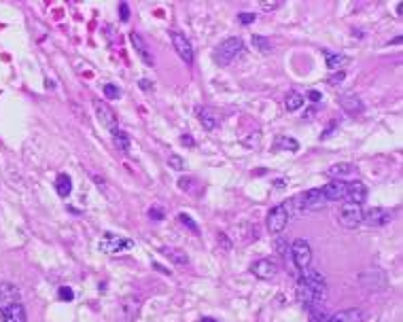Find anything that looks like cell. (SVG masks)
Wrapping results in <instances>:
<instances>
[{
    "mask_svg": "<svg viewBox=\"0 0 403 322\" xmlns=\"http://www.w3.org/2000/svg\"><path fill=\"white\" fill-rule=\"evenodd\" d=\"M113 142L121 153H127L130 151V134L123 130H113Z\"/></svg>",
    "mask_w": 403,
    "mask_h": 322,
    "instance_id": "cell-25",
    "label": "cell"
},
{
    "mask_svg": "<svg viewBox=\"0 0 403 322\" xmlns=\"http://www.w3.org/2000/svg\"><path fill=\"white\" fill-rule=\"evenodd\" d=\"M159 253H162L166 259H170L172 263H176V265H187L189 263V256L187 253H185L183 248H176V246H162L159 248Z\"/></svg>",
    "mask_w": 403,
    "mask_h": 322,
    "instance_id": "cell-18",
    "label": "cell"
},
{
    "mask_svg": "<svg viewBox=\"0 0 403 322\" xmlns=\"http://www.w3.org/2000/svg\"><path fill=\"white\" fill-rule=\"evenodd\" d=\"M363 320H365V314L356 310V307H350V310H340L331 314L325 322H363Z\"/></svg>",
    "mask_w": 403,
    "mask_h": 322,
    "instance_id": "cell-17",
    "label": "cell"
},
{
    "mask_svg": "<svg viewBox=\"0 0 403 322\" xmlns=\"http://www.w3.org/2000/svg\"><path fill=\"white\" fill-rule=\"evenodd\" d=\"M153 267H155L157 269V272H162V274H166V276H168L170 272H168V269H166V267H162V265H159V263H153Z\"/></svg>",
    "mask_w": 403,
    "mask_h": 322,
    "instance_id": "cell-42",
    "label": "cell"
},
{
    "mask_svg": "<svg viewBox=\"0 0 403 322\" xmlns=\"http://www.w3.org/2000/svg\"><path fill=\"white\" fill-rule=\"evenodd\" d=\"M274 184H276V189H284V180H283V178H278Z\"/></svg>",
    "mask_w": 403,
    "mask_h": 322,
    "instance_id": "cell-44",
    "label": "cell"
},
{
    "mask_svg": "<svg viewBox=\"0 0 403 322\" xmlns=\"http://www.w3.org/2000/svg\"><path fill=\"white\" fill-rule=\"evenodd\" d=\"M295 295H297V301H299V303H302L304 307H308V310H312V307H316V305H321V303H323V299H325V295L316 293L314 288H310L302 278L297 280Z\"/></svg>",
    "mask_w": 403,
    "mask_h": 322,
    "instance_id": "cell-5",
    "label": "cell"
},
{
    "mask_svg": "<svg viewBox=\"0 0 403 322\" xmlns=\"http://www.w3.org/2000/svg\"><path fill=\"white\" fill-rule=\"evenodd\" d=\"M57 297H60L62 301H72L74 299V291H72V288H68V286H60Z\"/></svg>",
    "mask_w": 403,
    "mask_h": 322,
    "instance_id": "cell-33",
    "label": "cell"
},
{
    "mask_svg": "<svg viewBox=\"0 0 403 322\" xmlns=\"http://www.w3.org/2000/svg\"><path fill=\"white\" fill-rule=\"evenodd\" d=\"M197 119H200L204 130H214V127L219 125V115H216L213 108H206V106L197 108Z\"/></svg>",
    "mask_w": 403,
    "mask_h": 322,
    "instance_id": "cell-19",
    "label": "cell"
},
{
    "mask_svg": "<svg viewBox=\"0 0 403 322\" xmlns=\"http://www.w3.org/2000/svg\"><path fill=\"white\" fill-rule=\"evenodd\" d=\"M304 102H306V98L302 93L289 92V95H286V100H284V106H286V111H297V108L304 106Z\"/></svg>",
    "mask_w": 403,
    "mask_h": 322,
    "instance_id": "cell-27",
    "label": "cell"
},
{
    "mask_svg": "<svg viewBox=\"0 0 403 322\" xmlns=\"http://www.w3.org/2000/svg\"><path fill=\"white\" fill-rule=\"evenodd\" d=\"M346 189H348L346 180H331V183L323 186V195L327 202H340V199L346 197Z\"/></svg>",
    "mask_w": 403,
    "mask_h": 322,
    "instance_id": "cell-13",
    "label": "cell"
},
{
    "mask_svg": "<svg viewBox=\"0 0 403 322\" xmlns=\"http://www.w3.org/2000/svg\"><path fill=\"white\" fill-rule=\"evenodd\" d=\"M361 282L369 288V291H384L388 284L384 272H380V269H369V272H365L361 276Z\"/></svg>",
    "mask_w": 403,
    "mask_h": 322,
    "instance_id": "cell-12",
    "label": "cell"
},
{
    "mask_svg": "<svg viewBox=\"0 0 403 322\" xmlns=\"http://www.w3.org/2000/svg\"><path fill=\"white\" fill-rule=\"evenodd\" d=\"M251 272L255 274V278H259V280H274L278 274V263L272 259H261L251 267Z\"/></svg>",
    "mask_w": 403,
    "mask_h": 322,
    "instance_id": "cell-10",
    "label": "cell"
},
{
    "mask_svg": "<svg viewBox=\"0 0 403 322\" xmlns=\"http://www.w3.org/2000/svg\"><path fill=\"white\" fill-rule=\"evenodd\" d=\"M119 13H121V22H127V19H130V6L125 2L119 4Z\"/></svg>",
    "mask_w": 403,
    "mask_h": 322,
    "instance_id": "cell-36",
    "label": "cell"
},
{
    "mask_svg": "<svg viewBox=\"0 0 403 322\" xmlns=\"http://www.w3.org/2000/svg\"><path fill=\"white\" fill-rule=\"evenodd\" d=\"M308 95H310V100H312V102H321V100H323V95L318 93V92H310Z\"/></svg>",
    "mask_w": 403,
    "mask_h": 322,
    "instance_id": "cell-41",
    "label": "cell"
},
{
    "mask_svg": "<svg viewBox=\"0 0 403 322\" xmlns=\"http://www.w3.org/2000/svg\"><path fill=\"white\" fill-rule=\"evenodd\" d=\"M340 225L346 229H356L363 223V208L359 204H344L340 208Z\"/></svg>",
    "mask_w": 403,
    "mask_h": 322,
    "instance_id": "cell-4",
    "label": "cell"
},
{
    "mask_svg": "<svg viewBox=\"0 0 403 322\" xmlns=\"http://www.w3.org/2000/svg\"><path fill=\"white\" fill-rule=\"evenodd\" d=\"M274 149L295 153V151L299 149V142H297V140H293V138H289V136H278L276 142H274Z\"/></svg>",
    "mask_w": 403,
    "mask_h": 322,
    "instance_id": "cell-26",
    "label": "cell"
},
{
    "mask_svg": "<svg viewBox=\"0 0 403 322\" xmlns=\"http://www.w3.org/2000/svg\"><path fill=\"white\" fill-rule=\"evenodd\" d=\"M242 47H244V43H242L240 36H229L225 38L219 47L214 49V62L221 64V66H227V64H232L236 57L240 55Z\"/></svg>",
    "mask_w": 403,
    "mask_h": 322,
    "instance_id": "cell-1",
    "label": "cell"
},
{
    "mask_svg": "<svg viewBox=\"0 0 403 322\" xmlns=\"http://www.w3.org/2000/svg\"><path fill=\"white\" fill-rule=\"evenodd\" d=\"M302 280H304L310 288H314L316 293L327 295V280H325V276H323L321 272H318V269L306 267L304 272H302Z\"/></svg>",
    "mask_w": 403,
    "mask_h": 322,
    "instance_id": "cell-9",
    "label": "cell"
},
{
    "mask_svg": "<svg viewBox=\"0 0 403 322\" xmlns=\"http://www.w3.org/2000/svg\"><path fill=\"white\" fill-rule=\"evenodd\" d=\"M278 6H280V2H265V0L261 2V9L263 11H274V9H278Z\"/></svg>",
    "mask_w": 403,
    "mask_h": 322,
    "instance_id": "cell-40",
    "label": "cell"
},
{
    "mask_svg": "<svg viewBox=\"0 0 403 322\" xmlns=\"http://www.w3.org/2000/svg\"><path fill=\"white\" fill-rule=\"evenodd\" d=\"M104 95L108 100H119L121 98V89L117 85H113V83H108V85H104Z\"/></svg>",
    "mask_w": 403,
    "mask_h": 322,
    "instance_id": "cell-31",
    "label": "cell"
},
{
    "mask_svg": "<svg viewBox=\"0 0 403 322\" xmlns=\"http://www.w3.org/2000/svg\"><path fill=\"white\" fill-rule=\"evenodd\" d=\"M94 111H95V117L100 119V123L108 127V130H117V115L108 104H104L102 100H94Z\"/></svg>",
    "mask_w": 403,
    "mask_h": 322,
    "instance_id": "cell-7",
    "label": "cell"
},
{
    "mask_svg": "<svg viewBox=\"0 0 403 322\" xmlns=\"http://www.w3.org/2000/svg\"><path fill=\"white\" fill-rule=\"evenodd\" d=\"M323 55H325V60H327V68L329 70H340L342 66H346V62H348V57L346 55H342V53H333V51H323Z\"/></svg>",
    "mask_w": 403,
    "mask_h": 322,
    "instance_id": "cell-21",
    "label": "cell"
},
{
    "mask_svg": "<svg viewBox=\"0 0 403 322\" xmlns=\"http://www.w3.org/2000/svg\"><path fill=\"white\" fill-rule=\"evenodd\" d=\"M168 165L172 167V170H178V172L187 170V161H185L181 155H170L168 157Z\"/></svg>",
    "mask_w": 403,
    "mask_h": 322,
    "instance_id": "cell-30",
    "label": "cell"
},
{
    "mask_svg": "<svg viewBox=\"0 0 403 322\" xmlns=\"http://www.w3.org/2000/svg\"><path fill=\"white\" fill-rule=\"evenodd\" d=\"M170 38H172V45H174V51L178 53V57L185 62V64H193V47H191L189 38L183 34V32H170Z\"/></svg>",
    "mask_w": 403,
    "mask_h": 322,
    "instance_id": "cell-6",
    "label": "cell"
},
{
    "mask_svg": "<svg viewBox=\"0 0 403 322\" xmlns=\"http://www.w3.org/2000/svg\"><path fill=\"white\" fill-rule=\"evenodd\" d=\"M253 47L257 49L259 53H270V51H272V41L267 36L253 34Z\"/></svg>",
    "mask_w": 403,
    "mask_h": 322,
    "instance_id": "cell-28",
    "label": "cell"
},
{
    "mask_svg": "<svg viewBox=\"0 0 403 322\" xmlns=\"http://www.w3.org/2000/svg\"><path fill=\"white\" fill-rule=\"evenodd\" d=\"M178 186H181V191L197 193L195 186H200V183H197V178H193V176H181L178 178Z\"/></svg>",
    "mask_w": 403,
    "mask_h": 322,
    "instance_id": "cell-29",
    "label": "cell"
},
{
    "mask_svg": "<svg viewBox=\"0 0 403 322\" xmlns=\"http://www.w3.org/2000/svg\"><path fill=\"white\" fill-rule=\"evenodd\" d=\"M363 223H367L369 227H382V225L391 223V210L380 208V206L363 210Z\"/></svg>",
    "mask_w": 403,
    "mask_h": 322,
    "instance_id": "cell-8",
    "label": "cell"
},
{
    "mask_svg": "<svg viewBox=\"0 0 403 322\" xmlns=\"http://www.w3.org/2000/svg\"><path fill=\"white\" fill-rule=\"evenodd\" d=\"M397 43H401V36H397V38H393V41H391V43H388V45H397Z\"/></svg>",
    "mask_w": 403,
    "mask_h": 322,
    "instance_id": "cell-46",
    "label": "cell"
},
{
    "mask_svg": "<svg viewBox=\"0 0 403 322\" xmlns=\"http://www.w3.org/2000/svg\"><path fill=\"white\" fill-rule=\"evenodd\" d=\"M55 191L60 197H68L72 193V180H70L68 174H60L55 178Z\"/></svg>",
    "mask_w": 403,
    "mask_h": 322,
    "instance_id": "cell-24",
    "label": "cell"
},
{
    "mask_svg": "<svg viewBox=\"0 0 403 322\" xmlns=\"http://www.w3.org/2000/svg\"><path fill=\"white\" fill-rule=\"evenodd\" d=\"M0 322H6V320H4V312H2V310H0Z\"/></svg>",
    "mask_w": 403,
    "mask_h": 322,
    "instance_id": "cell-47",
    "label": "cell"
},
{
    "mask_svg": "<svg viewBox=\"0 0 403 322\" xmlns=\"http://www.w3.org/2000/svg\"><path fill=\"white\" fill-rule=\"evenodd\" d=\"M19 303V288L11 282H0V310Z\"/></svg>",
    "mask_w": 403,
    "mask_h": 322,
    "instance_id": "cell-14",
    "label": "cell"
},
{
    "mask_svg": "<svg viewBox=\"0 0 403 322\" xmlns=\"http://www.w3.org/2000/svg\"><path fill=\"white\" fill-rule=\"evenodd\" d=\"M353 172H355L353 163H335V165H331L327 170L331 180H344V176H348V174H353Z\"/></svg>",
    "mask_w": 403,
    "mask_h": 322,
    "instance_id": "cell-22",
    "label": "cell"
},
{
    "mask_svg": "<svg viewBox=\"0 0 403 322\" xmlns=\"http://www.w3.org/2000/svg\"><path fill=\"white\" fill-rule=\"evenodd\" d=\"M302 199H304V210H323L327 206V199L323 195V189H308L306 193H302Z\"/></svg>",
    "mask_w": 403,
    "mask_h": 322,
    "instance_id": "cell-11",
    "label": "cell"
},
{
    "mask_svg": "<svg viewBox=\"0 0 403 322\" xmlns=\"http://www.w3.org/2000/svg\"><path fill=\"white\" fill-rule=\"evenodd\" d=\"M130 43L134 45V49H136L138 57L146 64V66H153V64H155V60H153V55H151V51H149V45L144 43V38L140 36L138 32H130Z\"/></svg>",
    "mask_w": 403,
    "mask_h": 322,
    "instance_id": "cell-15",
    "label": "cell"
},
{
    "mask_svg": "<svg viewBox=\"0 0 403 322\" xmlns=\"http://www.w3.org/2000/svg\"><path fill=\"white\" fill-rule=\"evenodd\" d=\"M291 256H293V263H295V267L299 269V272H304L306 267H310L312 263V246L308 240H304V237H299V240L293 242L291 246Z\"/></svg>",
    "mask_w": 403,
    "mask_h": 322,
    "instance_id": "cell-2",
    "label": "cell"
},
{
    "mask_svg": "<svg viewBox=\"0 0 403 322\" xmlns=\"http://www.w3.org/2000/svg\"><path fill=\"white\" fill-rule=\"evenodd\" d=\"M181 144L183 146H195V140L191 138V134H183V136H181Z\"/></svg>",
    "mask_w": 403,
    "mask_h": 322,
    "instance_id": "cell-38",
    "label": "cell"
},
{
    "mask_svg": "<svg viewBox=\"0 0 403 322\" xmlns=\"http://www.w3.org/2000/svg\"><path fill=\"white\" fill-rule=\"evenodd\" d=\"M138 85H140V89H142V92H153V83H151L149 79H140Z\"/></svg>",
    "mask_w": 403,
    "mask_h": 322,
    "instance_id": "cell-39",
    "label": "cell"
},
{
    "mask_svg": "<svg viewBox=\"0 0 403 322\" xmlns=\"http://www.w3.org/2000/svg\"><path fill=\"white\" fill-rule=\"evenodd\" d=\"M94 180H95V183L100 184V189H104V180H102V178L98 176V174H94Z\"/></svg>",
    "mask_w": 403,
    "mask_h": 322,
    "instance_id": "cell-43",
    "label": "cell"
},
{
    "mask_svg": "<svg viewBox=\"0 0 403 322\" xmlns=\"http://www.w3.org/2000/svg\"><path fill=\"white\" fill-rule=\"evenodd\" d=\"M178 221H181V225H185V227H189L191 231H193V233H197V231H200V227H197V225L193 223V218H191L189 214H185V212H181V214H178Z\"/></svg>",
    "mask_w": 403,
    "mask_h": 322,
    "instance_id": "cell-32",
    "label": "cell"
},
{
    "mask_svg": "<svg viewBox=\"0 0 403 322\" xmlns=\"http://www.w3.org/2000/svg\"><path fill=\"white\" fill-rule=\"evenodd\" d=\"M255 19H257V15H255V13H240V15H238V22H240L242 25H251Z\"/></svg>",
    "mask_w": 403,
    "mask_h": 322,
    "instance_id": "cell-34",
    "label": "cell"
},
{
    "mask_svg": "<svg viewBox=\"0 0 403 322\" xmlns=\"http://www.w3.org/2000/svg\"><path fill=\"white\" fill-rule=\"evenodd\" d=\"M2 312H4V320L6 322H25V310H24L22 303H15V305L2 310Z\"/></svg>",
    "mask_w": 403,
    "mask_h": 322,
    "instance_id": "cell-23",
    "label": "cell"
},
{
    "mask_svg": "<svg viewBox=\"0 0 403 322\" xmlns=\"http://www.w3.org/2000/svg\"><path fill=\"white\" fill-rule=\"evenodd\" d=\"M200 322H216V320H214V318H208V316H204V318H202Z\"/></svg>",
    "mask_w": 403,
    "mask_h": 322,
    "instance_id": "cell-45",
    "label": "cell"
},
{
    "mask_svg": "<svg viewBox=\"0 0 403 322\" xmlns=\"http://www.w3.org/2000/svg\"><path fill=\"white\" fill-rule=\"evenodd\" d=\"M149 218H153V221H164V212L159 208H151L149 210Z\"/></svg>",
    "mask_w": 403,
    "mask_h": 322,
    "instance_id": "cell-37",
    "label": "cell"
},
{
    "mask_svg": "<svg viewBox=\"0 0 403 322\" xmlns=\"http://www.w3.org/2000/svg\"><path fill=\"white\" fill-rule=\"evenodd\" d=\"M289 212L284 210V206L283 204H278V206H274V208L267 212V231L274 235H278V233H283V231L286 229V225H289Z\"/></svg>",
    "mask_w": 403,
    "mask_h": 322,
    "instance_id": "cell-3",
    "label": "cell"
},
{
    "mask_svg": "<svg viewBox=\"0 0 403 322\" xmlns=\"http://www.w3.org/2000/svg\"><path fill=\"white\" fill-rule=\"evenodd\" d=\"M344 76H346V72H344V70H337L335 74H331V76H329L327 83H329V85H337V83H342V81H344Z\"/></svg>",
    "mask_w": 403,
    "mask_h": 322,
    "instance_id": "cell-35",
    "label": "cell"
},
{
    "mask_svg": "<svg viewBox=\"0 0 403 322\" xmlns=\"http://www.w3.org/2000/svg\"><path fill=\"white\" fill-rule=\"evenodd\" d=\"M367 197V186L365 183H361V180H355V183H348V189H346V197L350 204H363Z\"/></svg>",
    "mask_w": 403,
    "mask_h": 322,
    "instance_id": "cell-16",
    "label": "cell"
},
{
    "mask_svg": "<svg viewBox=\"0 0 403 322\" xmlns=\"http://www.w3.org/2000/svg\"><path fill=\"white\" fill-rule=\"evenodd\" d=\"M340 104L348 115H361L363 113V102L356 98L355 93H344L340 98Z\"/></svg>",
    "mask_w": 403,
    "mask_h": 322,
    "instance_id": "cell-20",
    "label": "cell"
}]
</instances>
